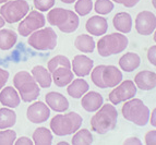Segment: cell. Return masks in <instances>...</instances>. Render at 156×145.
<instances>
[{
    "label": "cell",
    "instance_id": "10",
    "mask_svg": "<svg viewBox=\"0 0 156 145\" xmlns=\"http://www.w3.org/2000/svg\"><path fill=\"white\" fill-rule=\"evenodd\" d=\"M45 23H46L45 16L39 11L33 10L27 13L21 21V23L19 24L18 32L20 35L26 37L31 35L33 32L42 29L43 26H45Z\"/></svg>",
    "mask_w": 156,
    "mask_h": 145
},
{
    "label": "cell",
    "instance_id": "41",
    "mask_svg": "<svg viewBox=\"0 0 156 145\" xmlns=\"http://www.w3.org/2000/svg\"><path fill=\"white\" fill-rule=\"evenodd\" d=\"M155 114H156V109L154 108L153 111H152V116H151V124L153 126V127H156V119H155Z\"/></svg>",
    "mask_w": 156,
    "mask_h": 145
},
{
    "label": "cell",
    "instance_id": "15",
    "mask_svg": "<svg viewBox=\"0 0 156 145\" xmlns=\"http://www.w3.org/2000/svg\"><path fill=\"white\" fill-rule=\"evenodd\" d=\"M134 84L142 91H151L156 86V73L153 71H140L134 78Z\"/></svg>",
    "mask_w": 156,
    "mask_h": 145
},
{
    "label": "cell",
    "instance_id": "46",
    "mask_svg": "<svg viewBox=\"0 0 156 145\" xmlns=\"http://www.w3.org/2000/svg\"><path fill=\"white\" fill-rule=\"evenodd\" d=\"M152 1H153V5H154V8H155V7H156V3H155V0H152Z\"/></svg>",
    "mask_w": 156,
    "mask_h": 145
},
{
    "label": "cell",
    "instance_id": "40",
    "mask_svg": "<svg viewBox=\"0 0 156 145\" xmlns=\"http://www.w3.org/2000/svg\"><path fill=\"white\" fill-rule=\"evenodd\" d=\"M123 144L125 145H141V141L139 140L138 137H128L127 140L123 142Z\"/></svg>",
    "mask_w": 156,
    "mask_h": 145
},
{
    "label": "cell",
    "instance_id": "13",
    "mask_svg": "<svg viewBox=\"0 0 156 145\" xmlns=\"http://www.w3.org/2000/svg\"><path fill=\"white\" fill-rule=\"evenodd\" d=\"M50 116V109L43 101H35L30 105L26 111V117L32 123H43Z\"/></svg>",
    "mask_w": 156,
    "mask_h": 145
},
{
    "label": "cell",
    "instance_id": "45",
    "mask_svg": "<svg viewBox=\"0 0 156 145\" xmlns=\"http://www.w3.org/2000/svg\"><path fill=\"white\" fill-rule=\"evenodd\" d=\"M7 1H10V0H0V3H5Z\"/></svg>",
    "mask_w": 156,
    "mask_h": 145
},
{
    "label": "cell",
    "instance_id": "34",
    "mask_svg": "<svg viewBox=\"0 0 156 145\" xmlns=\"http://www.w3.org/2000/svg\"><path fill=\"white\" fill-rule=\"evenodd\" d=\"M34 7L38 11H48L55 5V0H33Z\"/></svg>",
    "mask_w": 156,
    "mask_h": 145
},
{
    "label": "cell",
    "instance_id": "39",
    "mask_svg": "<svg viewBox=\"0 0 156 145\" xmlns=\"http://www.w3.org/2000/svg\"><path fill=\"white\" fill-rule=\"evenodd\" d=\"M14 144L16 145H32V144H34V143L30 137L21 136V137H19L18 140L14 141Z\"/></svg>",
    "mask_w": 156,
    "mask_h": 145
},
{
    "label": "cell",
    "instance_id": "33",
    "mask_svg": "<svg viewBox=\"0 0 156 145\" xmlns=\"http://www.w3.org/2000/svg\"><path fill=\"white\" fill-rule=\"evenodd\" d=\"M16 140V133L13 130L0 131V145H12Z\"/></svg>",
    "mask_w": 156,
    "mask_h": 145
},
{
    "label": "cell",
    "instance_id": "1",
    "mask_svg": "<svg viewBox=\"0 0 156 145\" xmlns=\"http://www.w3.org/2000/svg\"><path fill=\"white\" fill-rule=\"evenodd\" d=\"M91 118V128L98 134H106L115 129L118 119L117 109L114 105L103 104Z\"/></svg>",
    "mask_w": 156,
    "mask_h": 145
},
{
    "label": "cell",
    "instance_id": "31",
    "mask_svg": "<svg viewBox=\"0 0 156 145\" xmlns=\"http://www.w3.org/2000/svg\"><path fill=\"white\" fill-rule=\"evenodd\" d=\"M93 9V2L92 0H78L74 5V10L79 16H87Z\"/></svg>",
    "mask_w": 156,
    "mask_h": 145
},
{
    "label": "cell",
    "instance_id": "35",
    "mask_svg": "<svg viewBox=\"0 0 156 145\" xmlns=\"http://www.w3.org/2000/svg\"><path fill=\"white\" fill-rule=\"evenodd\" d=\"M145 144H147V145L156 144V130L148 131L145 134Z\"/></svg>",
    "mask_w": 156,
    "mask_h": 145
},
{
    "label": "cell",
    "instance_id": "12",
    "mask_svg": "<svg viewBox=\"0 0 156 145\" xmlns=\"http://www.w3.org/2000/svg\"><path fill=\"white\" fill-rule=\"evenodd\" d=\"M156 27V16L151 11H142L135 18V30L140 35H151Z\"/></svg>",
    "mask_w": 156,
    "mask_h": 145
},
{
    "label": "cell",
    "instance_id": "5",
    "mask_svg": "<svg viewBox=\"0 0 156 145\" xmlns=\"http://www.w3.org/2000/svg\"><path fill=\"white\" fill-rule=\"evenodd\" d=\"M13 84L20 94V98L25 103L35 101L41 93L37 82L27 71H20L16 73L13 78Z\"/></svg>",
    "mask_w": 156,
    "mask_h": 145
},
{
    "label": "cell",
    "instance_id": "26",
    "mask_svg": "<svg viewBox=\"0 0 156 145\" xmlns=\"http://www.w3.org/2000/svg\"><path fill=\"white\" fill-rule=\"evenodd\" d=\"M74 46L81 52H93L95 49V41L91 35L82 34L79 35L74 41Z\"/></svg>",
    "mask_w": 156,
    "mask_h": 145
},
{
    "label": "cell",
    "instance_id": "43",
    "mask_svg": "<svg viewBox=\"0 0 156 145\" xmlns=\"http://www.w3.org/2000/svg\"><path fill=\"white\" fill-rule=\"evenodd\" d=\"M63 3H68V5H70V3H73L76 0H61Z\"/></svg>",
    "mask_w": 156,
    "mask_h": 145
},
{
    "label": "cell",
    "instance_id": "28",
    "mask_svg": "<svg viewBox=\"0 0 156 145\" xmlns=\"http://www.w3.org/2000/svg\"><path fill=\"white\" fill-rule=\"evenodd\" d=\"M16 122V114L12 109L1 108L0 109V129H8L13 127Z\"/></svg>",
    "mask_w": 156,
    "mask_h": 145
},
{
    "label": "cell",
    "instance_id": "29",
    "mask_svg": "<svg viewBox=\"0 0 156 145\" xmlns=\"http://www.w3.org/2000/svg\"><path fill=\"white\" fill-rule=\"evenodd\" d=\"M73 135L71 144L72 145H90L93 143V135L87 129L78 130Z\"/></svg>",
    "mask_w": 156,
    "mask_h": 145
},
{
    "label": "cell",
    "instance_id": "8",
    "mask_svg": "<svg viewBox=\"0 0 156 145\" xmlns=\"http://www.w3.org/2000/svg\"><path fill=\"white\" fill-rule=\"evenodd\" d=\"M27 44L37 50H52L57 46V34L51 27L39 29L29 35Z\"/></svg>",
    "mask_w": 156,
    "mask_h": 145
},
{
    "label": "cell",
    "instance_id": "11",
    "mask_svg": "<svg viewBox=\"0 0 156 145\" xmlns=\"http://www.w3.org/2000/svg\"><path fill=\"white\" fill-rule=\"evenodd\" d=\"M135 94H136V86H135L134 82L131 80H126L119 83L117 87L115 86L114 90L109 93L108 98L112 105H118L122 101L134 97Z\"/></svg>",
    "mask_w": 156,
    "mask_h": 145
},
{
    "label": "cell",
    "instance_id": "36",
    "mask_svg": "<svg viewBox=\"0 0 156 145\" xmlns=\"http://www.w3.org/2000/svg\"><path fill=\"white\" fill-rule=\"evenodd\" d=\"M147 58L148 61L151 62L153 65H156V46L153 45L152 47H150L147 50Z\"/></svg>",
    "mask_w": 156,
    "mask_h": 145
},
{
    "label": "cell",
    "instance_id": "25",
    "mask_svg": "<svg viewBox=\"0 0 156 145\" xmlns=\"http://www.w3.org/2000/svg\"><path fill=\"white\" fill-rule=\"evenodd\" d=\"M18 41V35L14 31L9 29L0 30V49L9 50L11 49Z\"/></svg>",
    "mask_w": 156,
    "mask_h": 145
},
{
    "label": "cell",
    "instance_id": "22",
    "mask_svg": "<svg viewBox=\"0 0 156 145\" xmlns=\"http://www.w3.org/2000/svg\"><path fill=\"white\" fill-rule=\"evenodd\" d=\"M114 27L121 33H129L132 30V18L128 12H119L112 19Z\"/></svg>",
    "mask_w": 156,
    "mask_h": 145
},
{
    "label": "cell",
    "instance_id": "32",
    "mask_svg": "<svg viewBox=\"0 0 156 145\" xmlns=\"http://www.w3.org/2000/svg\"><path fill=\"white\" fill-rule=\"evenodd\" d=\"M112 9H114V3L112 0H96L95 5H94V10L101 16L110 13Z\"/></svg>",
    "mask_w": 156,
    "mask_h": 145
},
{
    "label": "cell",
    "instance_id": "44",
    "mask_svg": "<svg viewBox=\"0 0 156 145\" xmlns=\"http://www.w3.org/2000/svg\"><path fill=\"white\" fill-rule=\"evenodd\" d=\"M58 145H69V143L65 141V142H59V143H58Z\"/></svg>",
    "mask_w": 156,
    "mask_h": 145
},
{
    "label": "cell",
    "instance_id": "14",
    "mask_svg": "<svg viewBox=\"0 0 156 145\" xmlns=\"http://www.w3.org/2000/svg\"><path fill=\"white\" fill-rule=\"evenodd\" d=\"M93 60L84 55H76V57L73 58V61L71 63L73 70L72 72L78 75L79 78H84L86 75H89L93 69Z\"/></svg>",
    "mask_w": 156,
    "mask_h": 145
},
{
    "label": "cell",
    "instance_id": "16",
    "mask_svg": "<svg viewBox=\"0 0 156 145\" xmlns=\"http://www.w3.org/2000/svg\"><path fill=\"white\" fill-rule=\"evenodd\" d=\"M46 105L57 112H63L69 108V101L62 94L57 92H49L45 96Z\"/></svg>",
    "mask_w": 156,
    "mask_h": 145
},
{
    "label": "cell",
    "instance_id": "17",
    "mask_svg": "<svg viewBox=\"0 0 156 145\" xmlns=\"http://www.w3.org/2000/svg\"><path fill=\"white\" fill-rule=\"evenodd\" d=\"M86 31L94 36H101L106 34L108 30V22L105 18L99 16H94L87 20L85 24Z\"/></svg>",
    "mask_w": 156,
    "mask_h": 145
},
{
    "label": "cell",
    "instance_id": "2",
    "mask_svg": "<svg viewBox=\"0 0 156 145\" xmlns=\"http://www.w3.org/2000/svg\"><path fill=\"white\" fill-rule=\"evenodd\" d=\"M47 21L50 25L57 26L62 33H73L79 27V16L76 12L68 9L56 8L49 10Z\"/></svg>",
    "mask_w": 156,
    "mask_h": 145
},
{
    "label": "cell",
    "instance_id": "4",
    "mask_svg": "<svg viewBox=\"0 0 156 145\" xmlns=\"http://www.w3.org/2000/svg\"><path fill=\"white\" fill-rule=\"evenodd\" d=\"M82 117L76 112L56 115L50 121V129L58 136H65L76 132L82 126Z\"/></svg>",
    "mask_w": 156,
    "mask_h": 145
},
{
    "label": "cell",
    "instance_id": "20",
    "mask_svg": "<svg viewBox=\"0 0 156 145\" xmlns=\"http://www.w3.org/2000/svg\"><path fill=\"white\" fill-rule=\"evenodd\" d=\"M21 98L19 96L16 88L12 86H7L0 92V103L3 106L10 107V108H16L20 105Z\"/></svg>",
    "mask_w": 156,
    "mask_h": 145
},
{
    "label": "cell",
    "instance_id": "24",
    "mask_svg": "<svg viewBox=\"0 0 156 145\" xmlns=\"http://www.w3.org/2000/svg\"><path fill=\"white\" fill-rule=\"evenodd\" d=\"M69 84L70 85L67 87V92L72 98H81L86 92L89 91V83L84 79L72 80Z\"/></svg>",
    "mask_w": 156,
    "mask_h": 145
},
{
    "label": "cell",
    "instance_id": "18",
    "mask_svg": "<svg viewBox=\"0 0 156 145\" xmlns=\"http://www.w3.org/2000/svg\"><path fill=\"white\" fill-rule=\"evenodd\" d=\"M103 103H104L103 96L94 91L86 92L81 99V105H82L84 110H86L87 112L96 111L97 109H99V107L103 105Z\"/></svg>",
    "mask_w": 156,
    "mask_h": 145
},
{
    "label": "cell",
    "instance_id": "38",
    "mask_svg": "<svg viewBox=\"0 0 156 145\" xmlns=\"http://www.w3.org/2000/svg\"><path fill=\"white\" fill-rule=\"evenodd\" d=\"M112 1L119 3V5H125L126 8H132V7H134L140 0H112Z\"/></svg>",
    "mask_w": 156,
    "mask_h": 145
},
{
    "label": "cell",
    "instance_id": "30",
    "mask_svg": "<svg viewBox=\"0 0 156 145\" xmlns=\"http://www.w3.org/2000/svg\"><path fill=\"white\" fill-rule=\"evenodd\" d=\"M58 67H67V68H71V62L70 60L68 59L66 56L62 55H58L56 57L51 58V59L48 61V71L50 73L55 70L56 68Z\"/></svg>",
    "mask_w": 156,
    "mask_h": 145
},
{
    "label": "cell",
    "instance_id": "6",
    "mask_svg": "<svg viewBox=\"0 0 156 145\" xmlns=\"http://www.w3.org/2000/svg\"><path fill=\"white\" fill-rule=\"evenodd\" d=\"M121 112L126 120L139 127H144L147 123L150 116V109L143 103V101L133 97L126 101L121 109Z\"/></svg>",
    "mask_w": 156,
    "mask_h": 145
},
{
    "label": "cell",
    "instance_id": "27",
    "mask_svg": "<svg viewBox=\"0 0 156 145\" xmlns=\"http://www.w3.org/2000/svg\"><path fill=\"white\" fill-rule=\"evenodd\" d=\"M32 140L35 145H50L52 143L51 131L45 127L37 128L33 132Z\"/></svg>",
    "mask_w": 156,
    "mask_h": 145
},
{
    "label": "cell",
    "instance_id": "42",
    "mask_svg": "<svg viewBox=\"0 0 156 145\" xmlns=\"http://www.w3.org/2000/svg\"><path fill=\"white\" fill-rule=\"evenodd\" d=\"M5 21L3 20L2 16H0V29H1V27H3V26H5Z\"/></svg>",
    "mask_w": 156,
    "mask_h": 145
},
{
    "label": "cell",
    "instance_id": "7",
    "mask_svg": "<svg viewBox=\"0 0 156 145\" xmlns=\"http://www.w3.org/2000/svg\"><path fill=\"white\" fill-rule=\"evenodd\" d=\"M128 47V38L121 33H112L99 38L97 50L101 57H109L112 55L122 52Z\"/></svg>",
    "mask_w": 156,
    "mask_h": 145
},
{
    "label": "cell",
    "instance_id": "9",
    "mask_svg": "<svg viewBox=\"0 0 156 145\" xmlns=\"http://www.w3.org/2000/svg\"><path fill=\"white\" fill-rule=\"evenodd\" d=\"M30 12V5L25 0H10L0 8V16L8 23H16Z\"/></svg>",
    "mask_w": 156,
    "mask_h": 145
},
{
    "label": "cell",
    "instance_id": "3",
    "mask_svg": "<svg viewBox=\"0 0 156 145\" xmlns=\"http://www.w3.org/2000/svg\"><path fill=\"white\" fill-rule=\"evenodd\" d=\"M92 82L99 88H109L117 86L122 81V73L115 65H101L92 69Z\"/></svg>",
    "mask_w": 156,
    "mask_h": 145
},
{
    "label": "cell",
    "instance_id": "19",
    "mask_svg": "<svg viewBox=\"0 0 156 145\" xmlns=\"http://www.w3.org/2000/svg\"><path fill=\"white\" fill-rule=\"evenodd\" d=\"M51 79L59 87L67 86L73 80V72L71 68L58 67L51 72Z\"/></svg>",
    "mask_w": 156,
    "mask_h": 145
},
{
    "label": "cell",
    "instance_id": "21",
    "mask_svg": "<svg viewBox=\"0 0 156 145\" xmlns=\"http://www.w3.org/2000/svg\"><path fill=\"white\" fill-rule=\"evenodd\" d=\"M32 76L34 78V80L38 83V85L43 88H48L51 85V74L46 68H44L43 65H35L32 69Z\"/></svg>",
    "mask_w": 156,
    "mask_h": 145
},
{
    "label": "cell",
    "instance_id": "23",
    "mask_svg": "<svg viewBox=\"0 0 156 145\" xmlns=\"http://www.w3.org/2000/svg\"><path fill=\"white\" fill-rule=\"evenodd\" d=\"M141 63V58L135 52H127L119 59V67L126 72H132L138 69Z\"/></svg>",
    "mask_w": 156,
    "mask_h": 145
},
{
    "label": "cell",
    "instance_id": "37",
    "mask_svg": "<svg viewBox=\"0 0 156 145\" xmlns=\"http://www.w3.org/2000/svg\"><path fill=\"white\" fill-rule=\"evenodd\" d=\"M9 79V72L7 70H3L0 68V91H1V88H3L5 84L7 83Z\"/></svg>",
    "mask_w": 156,
    "mask_h": 145
}]
</instances>
